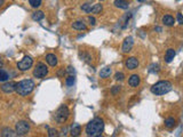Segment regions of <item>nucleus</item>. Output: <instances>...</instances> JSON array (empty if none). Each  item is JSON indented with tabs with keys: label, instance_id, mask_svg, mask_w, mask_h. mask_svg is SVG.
I'll return each instance as SVG.
<instances>
[{
	"label": "nucleus",
	"instance_id": "473e14b6",
	"mask_svg": "<svg viewBox=\"0 0 183 137\" xmlns=\"http://www.w3.org/2000/svg\"><path fill=\"white\" fill-rule=\"evenodd\" d=\"M4 5V0H0V7Z\"/></svg>",
	"mask_w": 183,
	"mask_h": 137
},
{
	"label": "nucleus",
	"instance_id": "aec40b11",
	"mask_svg": "<svg viewBox=\"0 0 183 137\" xmlns=\"http://www.w3.org/2000/svg\"><path fill=\"white\" fill-rule=\"evenodd\" d=\"M44 17H45V15H44L42 12H40V10L34 12V13L32 14V20L33 21H41Z\"/></svg>",
	"mask_w": 183,
	"mask_h": 137
},
{
	"label": "nucleus",
	"instance_id": "4468645a",
	"mask_svg": "<svg viewBox=\"0 0 183 137\" xmlns=\"http://www.w3.org/2000/svg\"><path fill=\"white\" fill-rule=\"evenodd\" d=\"M81 133V127L79 124H73L71 126V135L72 136H79Z\"/></svg>",
	"mask_w": 183,
	"mask_h": 137
},
{
	"label": "nucleus",
	"instance_id": "0eeeda50",
	"mask_svg": "<svg viewBox=\"0 0 183 137\" xmlns=\"http://www.w3.org/2000/svg\"><path fill=\"white\" fill-rule=\"evenodd\" d=\"M47 74H48V67L45 64H42V63H39L38 65L36 66L34 71H33V76L38 79L45 78Z\"/></svg>",
	"mask_w": 183,
	"mask_h": 137
},
{
	"label": "nucleus",
	"instance_id": "bb28decb",
	"mask_svg": "<svg viewBox=\"0 0 183 137\" xmlns=\"http://www.w3.org/2000/svg\"><path fill=\"white\" fill-rule=\"evenodd\" d=\"M115 79H116L117 81H123L125 79V74L124 73H121V72H117V73L115 74Z\"/></svg>",
	"mask_w": 183,
	"mask_h": 137
},
{
	"label": "nucleus",
	"instance_id": "393cba45",
	"mask_svg": "<svg viewBox=\"0 0 183 137\" xmlns=\"http://www.w3.org/2000/svg\"><path fill=\"white\" fill-rule=\"evenodd\" d=\"M92 8H93V5H91V4H85V5L81 6V9L86 13H91Z\"/></svg>",
	"mask_w": 183,
	"mask_h": 137
},
{
	"label": "nucleus",
	"instance_id": "c85d7f7f",
	"mask_svg": "<svg viewBox=\"0 0 183 137\" xmlns=\"http://www.w3.org/2000/svg\"><path fill=\"white\" fill-rule=\"evenodd\" d=\"M119 91H120V86H115L111 89V94L112 95H117Z\"/></svg>",
	"mask_w": 183,
	"mask_h": 137
},
{
	"label": "nucleus",
	"instance_id": "7ed1b4c3",
	"mask_svg": "<svg viewBox=\"0 0 183 137\" xmlns=\"http://www.w3.org/2000/svg\"><path fill=\"white\" fill-rule=\"evenodd\" d=\"M33 89H34V82L30 79L22 80L16 86V93L21 96H26V95L31 94Z\"/></svg>",
	"mask_w": 183,
	"mask_h": 137
},
{
	"label": "nucleus",
	"instance_id": "9d476101",
	"mask_svg": "<svg viewBox=\"0 0 183 137\" xmlns=\"http://www.w3.org/2000/svg\"><path fill=\"white\" fill-rule=\"evenodd\" d=\"M133 46H134V39L132 37H127L125 39L124 44H123V52L129 53L132 50V48H133Z\"/></svg>",
	"mask_w": 183,
	"mask_h": 137
},
{
	"label": "nucleus",
	"instance_id": "72a5a7b5",
	"mask_svg": "<svg viewBox=\"0 0 183 137\" xmlns=\"http://www.w3.org/2000/svg\"><path fill=\"white\" fill-rule=\"evenodd\" d=\"M137 1H140V2H143V1H145V0H137Z\"/></svg>",
	"mask_w": 183,
	"mask_h": 137
},
{
	"label": "nucleus",
	"instance_id": "f8f14e48",
	"mask_svg": "<svg viewBox=\"0 0 183 137\" xmlns=\"http://www.w3.org/2000/svg\"><path fill=\"white\" fill-rule=\"evenodd\" d=\"M140 82H141V79L137 74H133V76H131V78L128 79V84L131 87H137L140 85Z\"/></svg>",
	"mask_w": 183,
	"mask_h": 137
},
{
	"label": "nucleus",
	"instance_id": "f704fd0d",
	"mask_svg": "<svg viewBox=\"0 0 183 137\" xmlns=\"http://www.w3.org/2000/svg\"><path fill=\"white\" fill-rule=\"evenodd\" d=\"M101 1H103V0H101Z\"/></svg>",
	"mask_w": 183,
	"mask_h": 137
},
{
	"label": "nucleus",
	"instance_id": "39448f33",
	"mask_svg": "<svg viewBox=\"0 0 183 137\" xmlns=\"http://www.w3.org/2000/svg\"><path fill=\"white\" fill-rule=\"evenodd\" d=\"M30 130V124L26 121H19L16 126H15V131H16V135L19 136H23L26 135Z\"/></svg>",
	"mask_w": 183,
	"mask_h": 137
},
{
	"label": "nucleus",
	"instance_id": "4be33fe9",
	"mask_svg": "<svg viewBox=\"0 0 183 137\" xmlns=\"http://www.w3.org/2000/svg\"><path fill=\"white\" fill-rule=\"evenodd\" d=\"M102 9H103V7L101 4H96V5H93V8H92L91 13L92 14H98L102 12Z\"/></svg>",
	"mask_w": 183,
	"mask_h": 137
},
{
	"label": "nucleus",
	"instance_id": "f3484780",
	"mask_svg": "<svg viewBox=\"0 0 183 137\" xmlns=\"http://www.w3.org/2000/svg\"><path fill=\"white\" fill-rule=\"evenodd\" d=\"M111 74V67L110 66H105L104 69H102L100 72V77L101 78H108Z\"/></svg>",
	"mask_w": 183,
	"mask_h": 137
},
{
	"label": "nucleus",
	"instance_id": "6ab92c4d",
	"mask_svg": "<svg viewBox=\"0 0 183 137\" xmlns=\"http://www.w3.org/2000/svg\"><path fill=\"white\" fill-rule=\"evenodd\" d=\"M72 27L74 30H86V24L81 21H77V22H74L72 24Z\"/></svg>",
	"mask_w": 183,
	"mask_h": 137
},
{
	"label": "nucleus",
	"instance_id": "20e7f679",
	"mask_svg": "<svg viewBox=\"0 0 183 137\" xmlns=\"http://www.w3.org/2000/svg\"><path fill=\"white\" fill-rule=\"evenodd\" d=\"M70 116V111L68 109L66 105H61L57 111L55 113V120L59 122V124H63L68 120V118Z\"/></svg>",
	"mask_w": 183,
	"mask_h": 137
},
{
	"label": "nucleus",
	"instance_id": "6e6552de",
	"mask_svg": "<svg viewBox=\"0 0 183 137\" xmlns=\"http://www.w3.org/2000/svg\"><path fill=\"white\" fill-rule=\"evenodd\" d=\"M16 86H17V82L15 81H9V82H6L1 86V90L6 94H10L13 91L16 90Z\"/></svg>",
	"mask_w": 183,
	"mask_h": 137
},
{
	"label": "nucleus",
	"instance_id": "c756f323",
	"mask_svg": "<svg viewBox=\"0 0 183 137\" xmlns=\"http://www.w3.org/2000/svg\"><path fill=\"white\" fill-rule=\"evenodd\" d=\"M177 22H179V23H180V24H183V15L182 14H177Z\"/></svg>",
	"mask_w": 183,
	"mask_h": 137
},
{
	"label": "nucleus",
	"instance_id": "cd10ccee",
	"mask_svg": "<svg viewBox=\"0 0 183 137\" xmlns=\"http://www.w3.org/2000/svg\"><path fill=\"white\" fill-rule=\"evenodd\" d=\"M48 136H49V137L57 136V130H56V129H54V128L48 129Z\"/></svg>",
	"mask_w": 183,
	"mask_h": 137
},
{
	"label": "nucleus",
	"instance_id": "a211bd4d",
	"mask_svg": "<svg viewBox=\"0 0 183 137\" xmlns=\"http://www.w3.org/2000/svg\"><path fill=\"white\" fill-rule=\"evenodd\" d=\"M15 135H16V131L12 130L10 128H4L2 131H1V136H4V137H8V136L13 137V136H15Z\"/></svg>",
	"mask_w": 183,
	"mask_h": 137
},
{
	"label": "nucleus",
	"instance_id": "5701e85b",
	"mask_svg": "<svg viewBox=\"0 0 183 137\" xmlns=\"http://www.w3.org/2000/svg\"><path fill=\"white\" fill-rule=\"evenodd\" d=\"M9 79V76H8V73H7L5 70H2V69H0V82H5Z\"/></svg>",
	"mask_w": 183,
	"mask_h": 137
},
{
	"label": "nucleus",
	"instance_id": "2eb2a0df",
	"mask_svg": "<svg viewBox=\"0 0 183 137\" xmlns=\"http://www.w3.org/2000/svg\"><path fill=\"white\" fill-rule=\"evenodd\" d=\"M163 22L165 25L167 26H172L174 25V22H175V20H174V17L173 16H170V15H165L163 17Z\"/></svg>",
	"mask_w": 183,
	"mask_h": 137
},
{
	"label": "nucleus",
	"instance_id": "f257e3e1",
	"mask_svg": "<svg viewBox=\"0 0 183 137\" xmlns=\"http://www.w3.org/2000/svg\"><path fill=\"white\" fill-rule=\"evenodd\" d=\"M104 130V121L101 118H95L93 119L89 124L86 126V134L89 137H98L102 135Z\"/></svg>",
	"mask_w": 183,
	"mask_h": 137
},
{
	"label": "nucleus",
	"instance_id": "ddd939ff",
	"mask_svg": "<svg viewBox=\"0 0 183 137\" xmlns=\"http://www.w3.org/2000/svg\"><path fill=\"white\" fill-rule=\"evenodd\" d=\"M46 62L51 66H56L57 65V57L54 54H48L46 56Z\"/></svg>",
	"mask_w": 183,
	"mask_h": 137
},
{
	"label": "nucleus",
	"instance_id": "2f4dec72",
	"mask_svg": "<svg viewBox=\"0 0 183 137\" xmlns=\"http://www.w3.org/2000/svg\"><path fill=\"white\" fill-rule=\"evenodd\" d=\"M66 71L69 72V73H70V74H73V73H74V69H73V67H72V66H69V67H68V70H66Z\"/></svg>",
	"mask_w": 183,
	"mask_h": 137
},
{
	"label": "nucleus",
	"instance_id": "dca6fc26",
	"mask_svg": "<svg viewBox=\"0 0 183 137\" xmlns=\"http://www.w3.org/2000/svg\"><path fill=\"white\" fill-rule=\"evenodd\" d=\"M115 6L120 9H128V2L126 0H115Z\"/></svg>",
	"mask_w": 183,
	"mask_h": 137
},
{
	"label": "nucleus",
	"instance_id": "b1692460",
	"mask_svg": "<svg viewBox=\"0 0 183 137\" xmlns=\"http://www.w3.org/2000/svg\"><path fill=\"white\" fill-rule=\"evenodd\" d=\"M29 4L33 8H38L41 5V0H29Z\"/></svg>",
	"mask_w": 183,
	"mask_h": 137
},
{
	"label": "nucleus",
	"instance_id": "9b49d317",
	"mask_svg": "<svg viewBox=\"0 0 183 137\" xmlns=\"http://www.w3.org/2000/svg\"><path fill=\"white\" fill-rule=\"evenodd\" d=\"M175 57V50L173 49V48H170V49H167V52L165 54V62L166 63H170L173 59Z\"/></svg>",
	"mask_w": 183,
	"mask_h": 137
},
{
	"label": "nucleus",
	"instance_id": "412c9836",
	"mask_svg": "<svg viewBox=\"0 0 183 137\" xmlns=\"http://www.w3.org/2000/svg\"><path fill=\"white\" fill-rule=\"evenodd\" d=\"M165 126L170 129V128H173L174 126H175V119L174 118H167L166 120H165Z\"/></svg>",
	"mask_w": 183,
	"mask_h": 137
},
{
	"label": "nucleus",
	"instance_id": "1a4fd4ad",
	"mask_svg": "<svg viewBox=\"0 0 183 137\" xmlns=\"http://www.w3.org/2000/svg\"><path fill=\"white\" fill-rule=\"evenodd\" d=\"M125 65L128 70H135L138 66V59L136 57H128L125 62Z\"/></svg>",
	"mask_w": 183,
	"mask_h": 137
},
{
	"label": "nucleus",
	"instance_id": "f03ea898",
	"mask_svg": "<svg viewBox=\"0 0 183 137\" xmlns=\"http://www.w3.org/2000/svg\"><path fill=\"white\" fill-rule=\"evenodd\" d=\"M150 90L153 95H157V96L165 95V94H167L172 90V84L167 80H161V81H158L157 84L152 86Z\"/></svg>",
	"mask_w": 183,
	"mask_h": 137
},
{
	"label": "nucleus",
	"instance_id": "a878e982",
	"mask_svg": "<svg viewBox=\"0 0 183 137\" xmlns=\"http://www.w3.org/2000/svg\"><path fill=\"white\" fill-rule=\"evenodd\" d=\"M74 80H76V79H74V77H73L72 74L70 76V77H68V78H66V80H65L66 86H69V87H70V86H72L73 84H74Z\"/></svg>",
	"mask_w": 183,
	"mask_h": 137
},
{
	"label": "nucleus",
	"instance_id": "423d86ee",
	"mask_svg": "<svg viewBox=\"0 0 183 137\" xmlns=\"http://www.w3.org/2000/svg\"><path fill=\"white\" fill-rule=\"evenodd\" d=\"M33 64V59L30 56H24L23 59H21L20 62L17 63V69L20 71H28Z\"/></svg>",
	"mask_w": 183,
	"mask_h": 137
},
{
	"label": "nucleus",
	"instance_id": "7c9ffc66",
	"mask_svg": "<svg viewBox=\"0 0 183 137\" xmlns=\"http://www.w3.org/2000/svg\"><path fill=\"white\" fill-rule=\"evenodd\" d=\"M88 21H89V24H91V25H95V24H96V20H95V19H94V17H92V16H89V17H88Z\"/></svg>",
	"mask_w": 183,
	"mask_h": 137
}]
</instances>
